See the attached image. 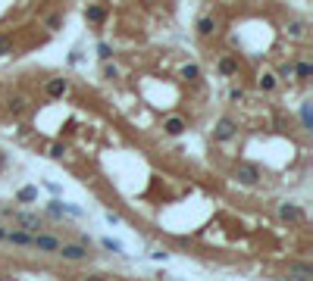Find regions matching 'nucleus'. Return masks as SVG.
Masks as SVG:
<instances>
[{
    "instance_id": "nucleus-29",
    "label": "nucleus",
    "mask_w": 313,
    "mask_h": 281,
    "mask_svg": "<svg viewBox=\"0 0 313 281\" xmlns=\"http://www.w3.org/2000/svg\"><path fill=\"white\" fill-rule=\"evenodd\" d=\"M97 53H100V60H110V56H113V50H110V44H100V47H97Z\"/></svg>"
},
{
    "instance_id": "nucleus-15",
    "label": "nucleus",
    "mask_w": 313,
    "mask_h": 281,
    "mask_svg": "<svg viewBox=\"0 0 313 281\" xmlns=\"http://www.w3.org/2000/svg\"><path fill=\"white\" fill-rule=\"evenodd\" d=\"M288 78H294V63H282L275 72V82H288Z\"/></svg>"
},
{
    "instance_id": "nucleus-9",
    "label": "nucleus",
    "mask_w": 313,
    "mask_h": 281,
    "mask_svg": "<svg viewBox=\"0 0 313 281\" xmlns=\"http://www.w3.org/2000/svg\"><path fill=\"white\" fill-rule=\"evenodd\" d=\"M7 237H10V244H16V247H31V234L28 231H7Z\"/></svg>"
},
{
    "instance_id": "nucleus-11",
    "label": "nucleus",
    "mask_w": 313,
    "mask_h": 281,
    "mask_svg": "<svg viewBox=\"0 0 313 281\" xmlns=\"http://www.w3.org/2000/svg\"><path fill=\"white\" fill-rule=\"evenodd\" d=\"M85 19H88V22H94V25H100L103 19H107V10H103V7H88V10H85Z\"/></svg>"
},
{
    "instance_id": "nucleus-28",
    "label": "nucleus",
    "mask_w": 313,
    "mask_h": 281,
    "mask_svg": "<svg viewBox=\"0 0 313 281\" xmlns=\"http://www.w3.org/2000/svg\"><path fill=\"white\" fill-rule=\"evenodd\" d=\"M301 31H304V25H301V22H291V25H288V34H291V37H298Z\"/></svg>"
},
{
    "instance_id": "nucleus-31",
    "label": "nucleus",
    "mask_w": 313,
    "mask_h": 281,
    "mask_svg": "<svg viewBox=\"0 0 313 281\" xmlns=\"http://www.w3.org/2000/svg\"><path fill=\"white\" fill-rule=\"evenodd\" d=\"M0 169H4V156H0Z\"/></svg>"
},
{
    "instance_id": "nucleus-13",
    "label": "nucleus",
    "mask_w": 313,
    "mask_h": 281,
    "mask_svg": "<svg viewBox=\"0 0 313 281\" xmlns=\"http://www.w3.org/2000/svg\"><path fill=\"white\" fill-rule=\"evenodd\" d=\"M7 109H10V116H22L25 112V97H10Z\"/></svg>"
},
{
    "instance_id": "nucleus-3",
    "label": "nucleus",
    "mask_w": 313,
    "mask_h": 281,
    "mask_svg": "<svg viewBox=\"0 0 313 281\" xmlns=\"http://www.w3.org/2000/svg\"><path fill=\"white\" fill-rule=\"evenodd\" d=\"M235 131H238V122L229 119V116H223V119L216 122V128H213V141H232Z\"/></svg>"
},
{
    "instance_id": "nucleus-2",
    "label": "nucleus",
    "mask_w": 313,
    "mask_h": 281,
    "mask_svg": "<svg viewBox=\"0 0 313 281\" xmlns=\"http://www.w3.org/2000/svg\"><path fill=\"white\" fill-rule=\"evenodd\" d=\"M13 222L19 225L22 231H28V234H34V231H41V228H44L41 216H34V213H16V216H13Z\"/></svg>"
},
{
    "instance_id": "nucleus-5",
    "label": "nucleus",
    "mask_w": 313,
    "mask_h": 281,
    "mask_svg": "<svg viewBox=\"0 0 313 281\" xmlns=\"http://www.w3.org/2000/svg\"><path fill=\"white\" fill-rule=\"evenodd\" d=\"M57 253L69 262H79V259H88V244H60Z\"/></svg>"
},
{
    "instance_id": "nucleus-24",
    "label": "nucleus",
    "mask_w": 313,
    "mask_h": 281,
    "mask_svg": "<svg viewBox=\"0 0 313 281\" xmlns=\"http://www.w3.org/2000/svg\"><path fill=\"white\" fill-rule=\"evenodd\" d=\"M50 156L53 159H63L66 156V144H50Z\"/></svg>"
},
{
    "instance_id": "nucleus-20",
    "label": "nucleus",
    "mask_w": 313,
    "mask_h": 281,
    "mask_svg": "<svg viewBox=\"0 0 313 281\" xmlns=\"http://www.w3.org/2000/svg\"><path fill=\"white\" fill-rule=\"evenodd\" d=\"M47 213H50V219H63V203L60 200H50L47 203Z\"/></svg>"
},
{
    "instance_id": "nucleus-26",
    "label": "nucleus",
    "mask_w": 313,
    "mask_h": 281,
    "mask_svg": "<svg viewBox=\"0 0 313 281\" xmlns=\"http://www.w3.org/2000/svg\"><path fill=\"white\" fill-rule=\"evenodd\" d=\"M103 247H107V250H113V253H122V244H119V240H113V237H103Z\"/></svg>"
},
{
    "instance_id": "nucleus-8",
    "label": "nucleus",
    "mask_w": 313,
    "mask_h": 281,
    "mask_svg": "<svg viewBox=\"0 0 313 281\" xmlns=\"http://www.w3.org/2000/svg\"><path fill=\"white\" fill-rule=\"evenodd\" d=\"M197 34L200 37H213L216 34V16H200L197 19Z\"/></svg>"
},
{
    "instance_id": "nucleus-18",
    "label": "nucleus",
    "mask_w": 313,
    "mask_h": 281,
    "mask_svg": "<svg viewBox=\"0 0 313 281\" xmlns=\"http://www.w3.org/2000/svg\"><path fill=\"white\" fill-rule=\"evenodd\" d=\"M257 85H260V91H272V88H275V75H272V72H263Z\"/></svg>"
},
{
    "instance_id": "nucleus-10",
    "label": "nucleus",
    "mask_w": 313,
    "mask_h": 281,
    "mask_svg": "<svg viewBox=\"0 0 313 281\" xmlns=\"http://www.w3.org/2000/svg\"><path fill=\"white\" fill-rule=\"evenodd\" d=\"M279 216H282L285 222H298V219H301V210H298L294 203H282V206H279Z\"/></svg>"
},
{
    "instance_id": "nucleus-21",
    "label": "nucleus",
    "mask_w": 313,
    "mask_h": 281,
    "mask_svg": "<svg viewBox=\"0 0 313 281\" xmlns=\"http://www.w3.org/2000/svg\"><path fill=\"white\" fill-rule=\"evenodd\" d=\"M301 122H304V128H313V109H310V103L301 106Z\"/></svg>"
},
{
    "instance_id": "nucleus-1",
    "label": "nucleus",
    "mask_w": 313,
    "mask_h": 281,
    "mask_svg": "<svg viewBox=\"0 0 313 281\" xmlns=\"http://www.w3.org/2000/svg\"><path fill=\"white\" fill-rule=\"evenodd\" d=\"M60 237H53V234H41V231H34L31 234V247L34 250H41V253H57L60 250Z\"/></svg>"
},
{
    "instance_id": "nucleus-27",
    "label": "nucleus",
    "mask_w": 313,
    "mask_h": 281,
    "mask_svg": "<svg viewBox=\"0 0 313 281\" xmlns=\"http://www.w3.org/2000/svg\"><path fill=\"white\" fill-rule=\"evenodd\" d=\"M229 100H235V103L245 100V91H241V88H232V91H229Z\"/></svg>"
},
{
    "instance_id": "nucleus-7",
    "label": "nucleus",
    "mask_w": 313,
    "mask_h": 281,
    "mask_svg": "<svg viewBox=\"0 0 313 281\" xmlns=\"http://www.w3.org/2000/svg\"><path fill=\"white\" fill-rule=\"evenodd\" d=\"M185 128H188V125H185V119H182V116H169L166 122H163V131H166L169 138H179Z\"/></svg>"
},
{
    "instance_id": "nucleus-25",
    "label": "nucleus",
    "mask_w": 313,
    "mask_h": 281,
    "mask_svg": "<svg viewBox=\"0 0 313 281\" xmlns=\"http://www.w3.org/2000/svg\"><path fill=\"white\" fill-rule=\"evenodd\" d=\"M7 53H13V41L7 34H0V56H7Z\"/></svg>"
},
{
    "instance_id": "nucleus-30",
    "label": "nucleus",
    "mask_w": 313,
    "mask_h": 281,
    "mask_svg": "<svg viewBox=\"0 0 313 281\" xmlns=\"http://www.w3.org/2000/svg\"><path fill=\"white\" fill-rule=\"evenodd\" d=\"M7 237V228H4V225H0V240H4Z\"/></svg>"
},
{
    "instance_id": "nucleus-6",
    "label": "nucleus",
    "mask_w": 313,
    "mask_h": 281,
    "mask_svg": "<svg viewBox=\"0 0 313 281\" xmlns=\"http://www.w3.org/2000/svg\"><path fill=\"white\" fill-rule=\"evenodd\" d=\"M44 91H47V97H50V100H60L63 94L69 91V82H66V78H50V82L44 85Z\"/></svg>"
},
{
    "instance_id": "nucleus-23",
    "label": "nucleus",
    "mask_w": 313,
    "mask_h": 281,
    "mask_svg": "<svg viewBox=\"0 0 313 281\" xmlns=\"http://www.w3.org/2000/svg\"><path fill=\"white\" fill-rule=\"evenodd\" d=\"M103 78H107V82H116V78H119V69L107 63V66H103Z\"/></svg>"
},
{
    "instance_id": "nucleus-17",
    "label": "nucleus",
    "mask_w": 313,
    "mask_h": 281,
    "mask_svg": "<svg viewBox=\"0 0 313 281\" xmlns=\"http://www.w3.org/2000/svg\"><path fill=\"white\" fill-rule=\"evenodd\" d=\"M16 197H19V203H31V200H38V187H22Z\"/></svg>"
},
{
    "instance_id": "nucleus-19",
    "label": "nucleus",
    "mask_w": 313,
    "mask_h": 281,
    "mask_svg": "<svg viewBox=\"0 0 313 281\" xmlns=\"http://www.w3.org/2000/svg\"><path fill=\"white\" fill-rule=\"evenodd\" d=\"M47 28H50V31H60V28H63V16H60V13H50V16H47Z\"/></svg>"
},
{
    "instance_id": "nucleus-12",
    "label": "nucleus",
    "mask_w": 313,
    "mask_h": 281,
    "mask_svg": "<svg viewBox=\"0 0 313 281\" xmlns=\"http://www.w3.org/2000/svg\"><path fill=\"white\" fill-rule=\"evenodd\" d=\"M219 72H223V75H235L238 72V60H235V56H223V60H219Z\"/></svg>"
},
{
    "instance_id": "nucleus-4",
    "label": "nucleus",
    "mask_w": 313,
    "mask_h": 281,
    "mask_svg": "<svg viewBox=\"0 0 313 281\" xmlns=\"http://www.w3.org/2000/svg\"><path fill=\"white\" fill-rule=\"evenodd\" d=\"M235 178L241 184H257V178H260V169H257L254 163H235Z\"/></svg>"
},
{
    "instance_id": "nucleus-22",
    "label": "nucleus",
    "mask_w": 313,
    "mask_h": 281,
    "mask_svg": "<svg viewBox=\"0 0 313 281\" xmlns=\"http://www.w3.org/2000/svg\"><path fill=\"white\" fill-rule=\"evenodd\" d=\"M294 75H298V78H310L313 66H310V63H298V66H294Z\"/></svg>"
},
{
    "instance_id": "nucleus-16",
    "label": "nucleus",
    "mask_w": 313,
    "mask_h": 281,
    "mask_svg": "<svg viewBox=\"0 0 313 281\" xmlns=\"http://www.w3.org/2000/svg\"><path fill=\"white\" fill-rule=\"evenodd\" d=\"M182 78H185V82H197V78H200V69H197L194 63H188V66H182Z\"/></svg>"
},
{
    "instance_id": "nucleus-14",
    "label": "nucleus",
    "mask_w": 313,
    "mask_h": 281,
    "mask_svg": "<svg viewBox=\"0 0 313 281\" xmlns=\"http://www.w3.org/2000/svg\"><path fill=\"white\" fill-rule=\"evenodd\" d=\"M288 272H291V275H304V278H310V275H313V266H310V262H291Z\"/></svg>"
}]
</instances>
